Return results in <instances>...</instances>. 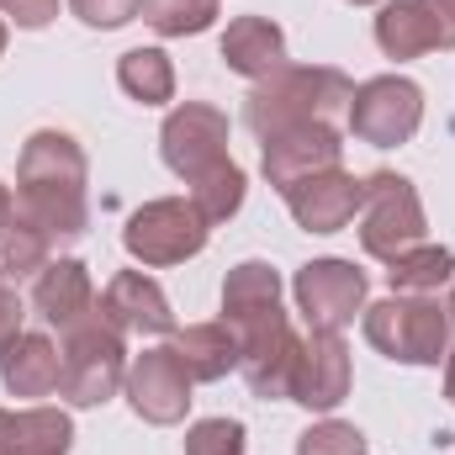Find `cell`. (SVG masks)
I'll return each instance as SVG.
<instances>
[{
  "label": "cell",
  "instance_id": "13",
  "mask_svg": "<svg viewBox=\"0 0 455 455\" xmlns=\"http://www.w3.org/2000/svg\"><path fill=\"white\" fill-rule=\"evenodd\" d=\"M339 154H344L339 127L307 122V127H286V132L265 138V143H259V170H265V180H270L275 191H291V186L307 180V175L339 170Z\"/></svg>",
  "mask_w": 455,
  "mask_h": 455
},
{
  "label": "cell",
  "instance_id": "12",
  "mask_svg": "<svg viewBox=\"0 0 455 455\" xmlns=\"http://www.w3.org/2000/svg\"><path fill=\"white\" fill-rule=\"evenodd\" d=\"M349 349L334 329H307V339L297 349V365H291V387H286V403H302L313 413H329L349 397Z\"/></svg>",
  "mask_w": 455,
  "mask_h": 455
},
{
  "label": "cell",
  "instance_id": "31",
  "mask_svg": "<svg viewBox=\"0 0 455 455\" xmlns=\"http://www.w3.org/2000/svg\"><path fill=\"white\" fill-rule=\"evenodd\" d=\"M21 334V297H16V281L0 270V349Z\"/></svg>",
  "mask_w": 455,
  "mask_h": 455
},
{
  "label": "cell",
  "instance_id": "14",
  "mask_svg": "<svg viewBox=\"0 0 455 455\" xmlns=\"http://www.w3.org/2000/svg\"><path fill=\"white\" fill-rule=\"evenodd\" d=\"M376 43L387 59H419L455 48V5L445 0H392L376 16Z\"/></svg>",
  "mask_w": 455,
  "mask_h": 455
},
{
  "label": "cell",
  "instance_id": "9",
  "mask_svg": "<svg viewBox=\"0 0 455 455\" xmlns=\"http://www.w3.org/2000/svg\"><path fill=\"white\" fill-rule=\"evenodd\" d=\"M159 154L186 186H196L202 175L228 164V116L218 107H207V101L175 107L159 127Z\"/></svg>",
  "mask_w": 455,
  "mask_h": 455
},
{
  "label": "cell",
  "instance_id": "28",
  "mask_svg": "<svg viewBox=\"0 0 455 455\" xmlns=\"http://www.w3.org/2000/svg\"><path fill=\"white\" fill-rule=\"evenodd\" d=\"M186 455H243V424L238 419H202L186 429Z\"/></svg>",
  "mask_w": 455,
  "mask_h": 455
},
{
  "label": "cell",
  "instance_id": "4",
  "mask_svg": "<svg viewBox=\"0 0 455 455\" xmlns=\"http://www.w3.org/2000/svg\"><path fill=\"white\" fill-rule=\"evenodd\" d=\"M365 339L397 365H440L451 355V307L440 297H403L365 307Z\"/></svg>",
  "mask_w": 455,
  "mask_h": 455
},
{
  "label": "cell",
  "instance_id": "19",
  "mask_svg": "<svg viewBox=\"0 0 455 455\" xmlns=\"http://www.w3.org/2000/svg\"><path fill=\"white\" fill-rule=\"evenodd\" d=\"M59 344L48 334H16V339L0 349V381L11 397H48L59 392Z\"/></svg>",
  "mask_w": 455,
  "mask_h": 455
},
{
  "label": "cell",
  "instance_id": "36",
  "mask_svg": "<svg viewBox=\"0 0 455 455\" xmlns=\"http://www.w3.org/2000/svg\"><path fill=\"white\" fill-rule=\"evenodd\" d=\"M451 329H455V291H451Z\"/></svg>",
  "mask_w": 455,
  "mask_h": 455
},
{
  "label": "cell",
  "instance_id": "7",
  "mask_svg": "<svg viewBox=\"0 0 455 455\" xmlns=\"http://www.w3.org/2000/svg\"><path fill=\"white\" fill-rule=\"evenodd\" d=\"M429 238L424 223V202L413 191V180L392 175V170H376L365 180V202H360V243L371 259H397L408 249H419Z\"/></svg>",
  "mask_w": 455,
  "mask_h": 455
},
{
  "label": "cell",
  "instance_id": "2",
  "mask_svg": "<svg viewBox=\"0 0 455 455\" xmlns=\"http://www.w3.org/2000/svg\"><path fill=\"white\" fill-rule=\"evenodd\" d=\"M85 180H91L85 148L69 132L43 127L21 143V159H16V212L32 228H43L53 243H75L91 228Z\"/></svg>",
  "mask_w": 455,
  "mask_h": 455
},
{
  "label": "cell",
  "instance_id": "20",
  "mask_svg": "<svg viewBox=\"0 0 455 455\" xmlns=\"http://www.w3.org/2000/svg\"><path fill=\"white\" fill-rule=\"evenodd\" d=\"M75 424L59 408H0V455H69Z\"/></svg>",
  "mask_w": 455,
  "mask_h": 455
},
{
  "label": "cell",
  "instance_id": "37",
  "mask_svg": "<svg viewBox=\"0 0 455 455\" xmlns=\"http://www.w3.org/2000/svg\"><path fill=\"white\" fill-rule=\"evenodd\" d=\"M445 5H455V0H445Z\"/></svg>",
  "mask_w": 455,
  "mask_h": 455
},
{
  "label": "cell",
  "instance_id": "35",
  "mask_svg": "<svg viewBox=\"0 0 455 455\" xmlns=\"http://www.w3.org/2000/svg\"><path fill=\"white\" fill-rule=\"evenodd\" d=\"M344 5H376V0H344Z\"/></svg>",
  "mask_w": 455,
  "mask_h": 455
},
{
  "label": "cell",
  "instance_id": "6",
  "mask_svg": "<svg viewBox=\"0 0 455 455\" xmlns=\"http://www.w3.org/2000/svg\"><path fill=\"white\" fill-rule=\"evenodd\" d=\"M207 233L212 223L191 207V196H159L148 207H138L127 228H122V243L138 265L148 270H164V265H186L207 249Z\"/></svg>",
  "mask_w": 455,
  "mask_h": 455
},
{
  "label": "cell",
  "instance_id": "23",
  "mask_svg": "<svg viewBox=\"0 0 455 455\" xmlns=\"http://www.w3.org/2000/svg\"><path fill=\"white\" fill-rule=\"evenodd\" d=\"M116 85L143 107H164V101H175V64L159 48H127L116 59Z\"/></svg>",
  "mask_w": 455,
  "mask_h": 455
},
{
  "label": "cell",
  "instance_id": "8",
  "mask_svg": "<svg viewBox=\"0 0 455 455\" xmlns=\"http://www.w3.org/2000/svg\"><path fill=\"white\" fill-rule=\"evenodd\" d=\"M349 132L360 143H376V148H397L419 132L424 122V91L403 75H376L365 85H355V101H349Z\"/></svg>",
  "mask_w": 455,
  "mask_h": 455
},
{
  "label": "cell",
  "instance_id": "5",
  "mask_svg": "<svg viewBox=\"0 0 455 455\" xmlns=\"http://www.w3.org/2000/svg\"><path fill=\"white\" fill-rule=\"evenodd\" d=\"M59 397L75 408H101L112 403L127 381V334H116L112 323L96 313L91 323L59 334Z\"/></svg>",
  "mask_w": 455,
  "mask_h": 455
},
{
  "label": "cell",
  "instance_id": "26",
  "mask_svg": "<svg viewBox=\"0 0 455 455\" xmlns=\"http://www.w3.org/2000/svg\"><path fill=\"white\" fill-rule=\"evenodd\" d=\"M243 186H249V180H243V170L228 159L223 170H212V175H202V180L191 186V207L218 228V223H228V218L243 207Z\"/></svg>",
  "mask_w": 455,
  "mask_h": 455
},
{
  "label": "cell",
  "instance_id": "15",
  "mask_svg": "<svg viewBox=\"0 0 455 455\" xmlns=\"http://www.w3.org/2000/svg\"><path fill=\"white\" fill-rule=\"evenodd\" d=\"M32 313H37L48 329H59V334L91 323V318L101 313L96 286H91V270H85L80 259H48V265L32 275Z\"/></svg>",
  "mask_w": 455,
  "mask_h": 455
},
{
  "label": "cell",
  "instance_id": "21",
  "mask_svg": "<svg viewBox=\"0 0 455 455\" xmlns=\"http://www.w3.org/2000/svg\"><path fill=\"white\" fill-rule=\"evenodd\" d=\"M186 365L191 381H223L228 371H238V344L228 334V323H191V329H175L170 344Z\"/></svg>",
  "mask_w": 455,
  "mask_h": 455
},
{
  "label": "cell",
  "instance_id": "27",
  "mask_svg": "<svg viewBox=\"0 0 455 455\" xmlns=\"http://www.w3.org/2000/svg\"><path fill=\"white\" fill-rule=\"evenodd\" d=\"M297 455H371L365 435L355 424H339V419H323L313 424L302 440H297Z\"/></svg>",
  "mask_w": 455,
  "mask_h": 455
},
{
  "label": "cell",
  "instance_id": "34",
  "mask_svg": "<svg viewBox=\"0 0 455 455\" xmlns=\"http://www.w3.org/2000/svg\"><path fill=\"white\" fill-rule=\"evenodd\" d=\"M0 53H5V21H0Z\"/></svg>",
  "mask_w": 455,
  "mask_h": 455
},
{
  "label": "cell",
  "instance_id": "29",
  "mask_svg": "<svg viewBox=\"0 0 455 455\" xmlns=\"http://www.w3.org/2000/svg\"><path fill=\"white\" fill-rule=\"evenodd\" d=\"M75 5V16L85 21V27H101V32H112L122 21H132L138 16V5L143 0H69Z\"/></svg>",
  "mask_w": 455,
  "mask_h": 455
},
{
  "label": "cell",
  "instance_id": "30",
  "mask_svg": "<svg viewBox=\"0 0 455 455\" xmlns=\"http://www.w3.org/2000/svg\"><path fill=\"white\" fill-rule=\"evenodd\" d=\"M0 16H11L16 27L37 32V27H48L59 16V0H0Z\"/></svg>",
  "mask_w": 455,
  "mask_h": 455
},
{
  "label": "cell",
  "instance_id": "25",
  "mask_svg": "<svg viewBox=\"0 0 455 455\" xmlns=\"http://www.w3.org/2000/svg\"><path fill=\"white\" fill-rule=\"evenodd\" d=\"M138 16L159 37H196L218 21V0H143Z\"/></svg>",
  "mask_w": 455,
  "mask_h": 455
},
{
  "label": "cell",
  "instance_id": "11",
  "mask_svg": "<svg viewBox=\"0 0 455 455\" xmlns=\"http://www.w3.org/2000/svg\"><path fill=\"white\" fill-rule=\"evenodd\" d=\"M291 291H297V307H302L307 329H334V334H339V329L355 323V313H365L371 281H365V270H355L349 259H307V265L297 270Z\"/></svg>",
  "mask_w": 455,
  "mask_h": 455
},
{
  "label": "cell",
  "instance_id": "32",
  "mask_svg": "<svg viewBox=\"0 0 455 455\" xmlns=\"http://www.w3.org/2000/svg\"><path fill=\"white\" fill-rule=\"evenodd\" d=\"M445 397L455 403V349L445 355Z\"/></svg>",
  "mask_w": 455,
  "mask_h": 455
},
{
  "label": "cell",
  "instance_id": "22",
  "mask_svg": "<svg viewBox=\"0 0 455 455\" xmlns=\"http://www.w3.org/2000/svg\"><path fill=\"white\" fill-rule=\"evenodd\" d=\"M445 281H455V254L445 243H429V238L387 265V286L403 297H435Z\"/></svg>",
  "mask_w": 455,
  "mask_h": 455
},
{
  "label": "cell",
  "instance_id": "16",
  "mask_svg": "<svg viewBox=\"0 0 455 455\" xmlns=\"http://www.w3.org/2000/svg\"><path fill=\"white\" fill-rule=\"evenodd\" d=\"M281 196H286V207H291L302 233H339V228L355 223V212L365 202V180H355L349 170H323V175L297 180Z\"/></svg>",
  "mask_w": 455,
  "mask_h": 455
},
{
  "label": "cell",
  "instance_id": "17",
  "mask_svg": "<svg viewBox=\"0 0 455 455\" xmlns=\"http://www.w3.org/2000/svg\"><path fill=\"white\" fill-rule=\"evenodd\" d=\"M101 318L112 323L116 334H175L170 297L143 270H116L112 286L101 291Z\"/></svg>",
  "mask_w": 455,
  "mask_h": 455
},
{
  "label": "cell",
  "instance_id": "33",
  "mask_svg": "<svg viewBox=\"0 0 455 455\" xmlns=\"http://www.w3.org/2000/svg\"><path fill=\"white\" fill-rule=\"evenodd\" d=\"M11 212H16V202H11V191H5V186H0V228L11 223Z\"/></svg>",
  "mask_w": 455,
  "mask_h": 455
},
{
  "label": "cell",
  "instance_id": "24",
  "mask_svg": "<svg viewBox=\"0 0 455 455\" xmlns=\"http://www.w3.org/2000/svg\"><path fill=\"white\" fill-rule=\"evenodd\" d=\"M48 254H53V238L43 228H32L21 212H11V223L0 228V270L11 281H27L48 265Z\"/></svg>",
  "mask_w": 455,
  "mask_h": 455
},
{
  "label": "cell",
  "instance_id": "1",
  "mask_svg": "<svg viewBox=\"0 0 455 455\" xmlns=\"http://www.w3.org/2000/svg\"><path fill=\"white\" fill-rule=\"evenodd\" d=\"M223 323L238 344V371L254 397L275 403L291 387V365L302 339L291 334V318L281 307V275L265 259L233 265L223 281Z\"/></svg>",
  "mask_w": 455,
  "mask_h": 455
},
{
  "label": "cell",
  "instance_id": "10",
  "mask_svg": "<svg viewBox=\"0 0 455 455\" xmlns=\"http://www.w3.org/2000/svg\"><path fill=\"white\" fill-rule=\"evenodd\" d=\"M122 392H127L132 413H138L143 424H154V429L180 424L186 408H191V376H186V365H180V355H175L170 344L132 355V360H127Z\"/></svg>",
  "mask_w": 455,
  "mask_h": 455
},
{
  "label": "cell",
  "instance_id": "18",
  "mask_svg": "<svg viewBox=\"0 0 455 455\" xmlns=\"http://www.w3.org/2000/svg\"><path fill=\"white\" fill-rule=\"evenodd\" d=\"M218 53H223V64L233 75H243V80L259 85L275 69H286V32L270 16H238V21H228Z\"/></svg>",
  "mask_w": 455,
  "mask_h": 455
},
{
  "label": "cell",
  "instance_id": "3",
  "mask_svg": "<svg viewBox=\"0 0 455 455\" xmlns=\"http://www.w3.org/2000/svg\"><path fill=\"white\" fill-rule=\"evenodd\" d=\"M349 101H355L349 75L329 69V64H286L249 91L243 122L265 143V138H275L286 127H307V122L339 127V116H349Z\"/></svg>",
  "mask_w": 455,
  "mask_h": 455
}]
</instances>
